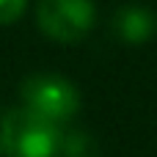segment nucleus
<instances>
[{"mask_svg": "<svg viewBox=\"0 0 157 157\" xmlns=\"http://www.w3.org/2000/svg\"><path fill=\"white\" fill-rule=\"evenodd\" d=\"M28 0H0V25H11L22 17Z\"/></svg>", "mask_w": 157, "mask_h": 157, "instance_id": "423d86ee", "label": "nucleus"}, {"mask_svg": "<svg viewBox=\"0 0 157 157\" xmlns=\"http://www.w3.org/2000/svg\"><path fill=\"white\" fill-rule=\"evenodd\" d=\"M0 138L6 157H58L63 146L61 124L25 105L3 116Z\"/></svg>", "mask_w": 157, "mask_h": 157, "instance_id": "f257e3e1", "label": "nucleus"}, {"mask_svg": "<svg viewBox=\"0 0 157 157\" xmlns=\"http://www.w3.org/2000/svg\"><path fill=\"white\" fill-rule=\"evenodd\" d=\"M0 155H6V152H3V138H0Z\"/></svg>", "mask_w": 157, "mask_h": 157, "instance_id": "0eeeda50", "label": "nucleus"}, {"mask_svg": "<svg viewBox=\"0 0 157 157\" xmlns=\"http://www.w3.org/2000/svg\"><path fill=\"white\" fill-rule=\"evenodd\" d=\"M61 152L66 157H94V144L86 132H69V135H63Z\"/></svg>", "mask_w": 157, "mask_h": 157, "instance_id": "39448f33", "label": "nucleus"}, {"mask_svg": "<svg viewBox=\"0 0 157 157\" xmlns=\"http://www.w3.org/2000/svg\"><path fill=\"white\" fill-rule=\"evenodd\" d=\"M22 102L25 108L36 110L44 119L52 121H66L77 113L80 108V94L75 88V83H69L61 75H30L22 83Z\"/></svg>", "mask_w": 157, "mask_h": 157, "instance_id": "f03ea898", "label": "nucleus"}, {"mask_svg": "<svg viewBox=\"0 0 157 157\" xmlns=\"http://www.w3.org/2000/svg\"><path fill=\"white\" fill-rule=\"evenodd\" d=\"M94 3L91 0H39L36 25L44 36L55 41H77L94 25Z\"/></svg>", "mask_w": 157, "mask_h": 157, "instance_id": "7ed1b4c3", "label": "nucleus"}, {"mask_svg": "<svg viewBox=\"0 0 157 157\" xmlns=\"http://www.w3.org/2000/svg\"><path fill=\"white\" fill-rule=\"evenodd\" d=\"M155 14L144 6H124L119 14H116V30L124 41H132V44H141L146 41L152 33H155Z\"/></svg>", "mask_w": 157, "mask_h": 157, "instance_id": "20e7f679", "label": "nucleus"}]
</instances>
